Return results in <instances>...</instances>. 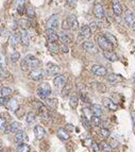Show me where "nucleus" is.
<instances>
[{
	"mask_svg": "<svg viewBox=\"0 0 135 152\" xmlns=\"http://www.w3.org/2000/svg\"><path fill=\"white\" fill-rule=\"evenodd\" d=\"M131 115H132V118H133V123H134V126H135V112H132Z\"/></svg>",
	"mask_w": 135,
	"mask_h": 152,
	"instance_id": "5fc2aeb1",
	"label": "nucleus"
},
{
	"mask_svg": "<svg viewBox=\"0 0 135 152\" xmlns=\"http://www.w3.org/2000/svg\"><path fill=\"white\" fill-rule=\"evenodd\" d=\"M26 15L29 19H34L35 16H36V13H35L34 9L31 5H28V7H26Z\"/></svg>",
	"mask_w": 135,
	"mask_h": 152,
	"instance_id": "c756f323",
	"label": "nucleus"
},
{
	"mask_svg": "<svg viewBox=\"0 0 135 152\" xmlns=\"http://www.w3.org/2000/svg\"><path fill=\"white\" fill-rule=\"evenodd\" d=\"M83 112H84V115H85V117H88V119L90 118V117H92V116H93V113H92V110H90V108H83Z\"/></svg>",
	"mask_w": 135,
	"mask_h": 152,
	"instance_id": "de8ad7c7",
	"label": "nucleus"
},
{
	"mask_svg": "<svg viewBox=\"0 0 135 152\" xmlns=\"http://www.w3.org/2000/svg\"><path fill=\"white\" fill-rule=\"evenodd\" d=\"M104 36L106 37V38H108L111 43H112L113 46H117V40L115 38V36H114L112 33H110V32H105Z\"/></svg>",
	"mask_w": 135,
	"mask_h": 152,
	"instance_id": "e433bc0d",
	"label": "nucleus"
},
{
	"mask_svg": "<svg viewBox=\"0 0 135 152\" xmlns=\"http://www.w3.org/2000/svg\"><path fill=\"white\" fill-rule=\"evenodd\" d=\"M79 33H80V36L82 37V38H90V35H92V30H90V26L84 25V26L80 27Z\"/></svg>",
	"mask_w": 135,
	"mask_h": 152,
	"instance_id": "6ab92c4d",
	"label": "nucleus"
},
{
	"mask_svg": "<svg viewBox=\"0 0 135 152\" xmlns=\"http://www.w3.org/2000/svg\"><path fill=\"white\" fill-rule=\"evenodd\" d=\"M100 148H101V150H103L104 152H111L112 151V147H111V145H109L106 141H101V144H100Z\"/></svg>",
	"mask_w": 135,
	"mask_h": 152,
	"instance_id": "ea45409f",
	"label": "nucleus"
},
{
	"mask_svg": "<svg viewBox=\"0 0 135 152\" xmlns=\"http://www.w3.org/2000/svg\"><path fill=\"white\" fill-rule=\"evenodd\" d=\"M124 21L129 27H133L135 25V15L131 10H126L124 13Z\"/></svg>",
	"mask_w": 135,
	"mask_h": 152,
	"instance_id": "9b49d317",
	"label": "nucleus"
},
{
	"mask_svg": "<svg viewBox=\"0 0 135 152\" xmlns=\"http://www.w3.org/2000/svg\"><path fill=\"white\" fill-rule=\"evenodd\" d=\"M17 152H30V146L27 143H20L17 146Z\"/></svg>",
	"mask_w": 135,
	"mask_h": 152,
	"instance_id": "473e14b6",
	"label": "nucleus"
},
{
	"mask_svg": "<svg viewBox=\"0 0 135 152\" xmlns=\"http://www.w3.org/2000/svg\"><path fill=\"white\" fill-rule=\"evenodd\" d=\"M133 82H134V85H135V76L133 77Z\"/></svg>",
	"mask_w": 135,
	"mask_h": 152,
	"instance_id": "4d7b16f0",
	"label": "nucleus"
},
{
	"mask_svg": "<svg viewBox=\"0 0 135 152\" xmlns=\"http://www.w3.org/2000/svg\"><path fill=\"white\" fill-rule=\"evenodd\" d=\"M45 70L49 76H55V74H60L61 68L59 65H56L54 63H47L45 67Z\"/></svg>",
	"mask_w": 135,
	"mask_h": 152,
	"instance_id": "0eeeda50",
	"label": "nucleus"
},
{
	"mask_svg": "<svg viewBox=\"0 0 135 152\" xmlns=\"http://www.w3.org/2000/svg\"><path fill=\"white\" fill-rule=\"evenodd\" d=\"M34 135H35V138L37 139V141H41L43 138L45 137L46 135V131L45 129L41 126V125H36V126L34 127Z\"/></svg>",
	"mask_w": 135,
	"mask_h": 152,
	"instance_id": "2eb2a0df",
	"label": "nucleus"
},
{
	"mask_svg": "<svg viewBox=\"0 0 135 152\" xmlns=\"http://www.w3.org/2000/svg\"><path fill=\"white\" fill-rule=\"evenodd\" d=\"M12 94V88L10 87H2L1 88V97H8Z\"/></svg>",
	"mask_w": 135,
	"mask_h": 152,
	"instance_id": "79ce46f5",
	"label": "nucleus"
},
{
	"mask_svg": "<svg viewBox=\"0 0 135 152\" xmlns=\"http://www.w3.org/2000/svg\"><path fill=\"white\" fill-rule=\"evenodd\" d=\"M36 94H37V96L41 99L46 100L51 95V86H50V84L47 83V82L46 83H41V85L37 87V89H36Z\"/></svg>",
	"mask_w": 135,
	"mask_h": 152,
	"instance_id": "f257e3e1",
	"label": "nucleus"
},
{
	"mask_svg": "<svg viewBox=\"0 0 135 152\" xmlns=\"http://www.w3.org/2000/svg\"><path fill=\"white\" fill-rule=\"evenodd\" d=\"M94 15L98 19L104 18V9L101 3H96L94 5Z\"/></svg>",
	"mask_w": 135,
	"mask_h": 152,
	"instance_id": "f3484780",
	"label": "nucleus"
},
{
	"mask_svg": "<svg viewBox=\"0 0 135 152\" xmlns=\"http://www.w3.org/2000/svg\"><path fill=\"white\" fill-rule=\"evenodd\" d=\"M59 41H61L62 44L68 45L72 42V38L69 36V34H67L66 31H61L60 33H59Z\"/></svg>",
	"mask_w": 135,
	"mask_h": 152,
	"instance_id": "aec40b11",
	"label": "nucleus"
},
{
	"mask_svg": "<svg viewBox=\"0 0 135 152\" xmlns=\"http://www.w3.org/2000/svg\"><path fill=\"white\" fill-rule=\"evenodd\" d=\"M45 103L51 108H57V99H55V98H47L45 100Z\"/></svg>",
	"mask_w": 135,
	"mask_h": 152,
	"instance_id": "2f4dec72",
	"label": "nucleus"
},
{
	"mask_svg": "<svg viewBox=\"0 0 135 152\" xmlns=\"http://www.w3.org/2000/svg\"><path fill=\"white\" fill-rule=\"evenodd\" d=\"M53 84L57 88H63L64 86L66 85V77L63 74H57L53 79Z\"/></svg>",
	"mask_w": 135,
	"mask_h": 152,
	"instance_id": "f8f14e48",
	"label": "nucleus"
},
{
	"mask_svg": "<svg viewBox=\"0 0 135 152\" xmlns=\"http://www.w3.org/2000/svg\"><path fill=\"white\" fill-rule=\"evenodd\" d=\"M9 102L8 97H0V106H7Z\"/></svg>",
	"mask_w": 135,
	"mask_h": 152,
	"instance_id": "a18cd8bd",
	"label": "nucleus"
},
{
	"mask_svg": "<svg viewBox=\"0 0 135 152\" xmlns=\"http://www.w3.org/2000/svg\"><path fill=\"white\" fill-rule=\"evenodd\" d=\"M47 48L51 53H57L60 51V47L56 45V43H53V42H48L47 43Z\"/></svg>",
	"mask_w": 135,
	"mask_h": 152,
	"instance_id": "bb28decb",
	"label": "nucleus"
},
{
	"mask_svg": "<svg viewBox=\"0 0 135 152\" xmlns=\"http://www.w3.org/2000/svg\"><path fill=\"white\" fill-rule=\"evenodd\" d=\"M44 77H45V71L43 69H38V68L31 70L29 74V78L33 81H41L44 79Z\"/></svg>",
	"mask_w": 135,
	"mask_h": 152,
	"instance_id": "423d86ee",
	"label": "nucleus"
},
{
	"mask_svg": "<svg viewBox=\"0 0 135 152\" xmlns=\"http://www.w3.org/2000/svg\"><path fill=\"white\" fill-rule=\"evenodd\" d=\"M83 49L86 52H90V53H97L98 52V48L96 47V45L93 43V42L86 41L84 42L82 45Z\"/></svg>",
	"mask_w": 135,
	"mask_h": 152,
	"instance_id": "dca6fc26",
	"label": "nucleus"
},
{
	"mask_svg": "<svg viewBox=\"0 0 135 152\" xmlns=\"http://www.w3.org/2000/svg\"><path fill=\"white\" fill-rule=\"evenodd\" d=\"M65 128H66V130H67V131H72V130H74V126H72V125H69V123H67Z\"/></svg>",
	"mask_w": 135,
	"mask_h": 152,
	"instance_id": "864d4df0",
	"label": "nucleus"
},
{
	"mask_svg": "<svg viewBox=\"0 0 135 152\" xmlns=\"http://www.w3.org/2000/svg\"><path fill=\"white\" fill-rule=\"evenodd\" d=\"M9 78V74L7 72L5 68L4 67H0V79L2 80H5V79Z\"/></svg>",
	"mask_w": 135,
	"mask_h": 152,
	"instance_id": "37998d69",
	"label": "nucleus"
},
{
	"mask_svg": "<svg viewBox=\"0 0 135 152\" xmlns=\"http://www.w3.org/2000/svg\"><path fill=\"white\" fill-rule=\"evenodd\" d=\"M19 35H20V42L23 46H29L30 45V36H29L28 30L25 29V28H21L19 31Z\"/></svg>",
	"mask_w": 135,
	"mask_h": 152,
	"instance_id": "9d476101",
	"label": "nucleus"
},
{
	"mask_svg": "<svg viewBox=\"0 0 135 152\" xmlns=\"http://www.w3.org/2000/svg\"><path fill=\"white\" fill-rule=\"evenodd\" d=\"M100 133H101V135L103 136V137H109L110 136V131L106 129V128H101L100 129Z\"/></svg>",
	"mask_w": 135,
	"mask_h": 152,
	"instance_id": "c03bdc74",
	"label": "nucleus"
},
{
	"mask_svg": "<svg viewBox=\"0 0 135 152\" xmlns=\"http://www.w3.org/2000/svg\"><path fill=\"white\" fill-rule=\"evenodd\" d=\"M92 148H93V150H94L95 152H100V150H101V148H100V145H98V144H96V143H92Z\"/></svg>",
	"mask_w": 135,
	"mask_h": 152,
	"instance_id": "8fccbe9b",
	"label": "nucleus"
},
{
	"mask_svg": "<svg viewBox=\"0 0 135 152\" xmlns=\"http://www.w3.org/2000/svg\"><path fill=\"white\" fill-rule=\"evenodd\" d=\"M27 139H28V136H27V134L25 133L23 131H20L18 133H16L15 136H14V141H15V143H17V144L26 143Z\"/></svg>",
	"mask_w": 135,
	"mask_h": 152,
	"instance_id": "5701e85b",
	"label": "nucleus"
},
{
	"mask_svg": "<svg viewBox=\"0 0 135 152\" xmlns=\"http://www.w3.org/2000/svg\"><path fill=\"white\" fill-rule=\"evenodd\" d=\"M2 147V141H1V138H0V149Z\"/></svg>",
	"mask_w": 135,
	"mask_h": 152,
	"instance_id": "6e6d98bb",
	"label": "nucleus"
},
{
	"mask_svg": "<svg viewBox=\"0 0 135 152\" xmlns=\"http://www.w3.org/2000/svg\"><path fill=\"white\" fill-rule=\"evenodd\" d=\"M0 152H5V151H4V150H1V149H0Z\"/></svg>",
	"mask_w": 135,
	"mask_h": 152,
	"instance_id": "052dcab7",
	"label": "nucleus"
},
{
	"mask_svg": "<svg viewBox=\"0 0 135 152\" xmlns=\"http://www.w3.org/2000/svg\"><path fill=\"white\" fill-rule=\"evenodd\" d=\"M90 125L94 127H100L102 123V120L100 119V117H98V116H95L93 115L92 117L90 118Z\"/></svg>",
	"mask_w": 135,
	"mask_h": 152,
	"instance_id": "7c9ffc66",
	"label": "nucleus"
},
{
	"mask_svg": "<svg viewBox=\"0 0 135 152\" xmlns=\"http://www.w3.org/2000/svg\"><path fill=\"white\" fill-rule=\"evenodd\" d=\"M60 27V18H59V15H51L47 21H46V28L47 29H52V30H56Z\"/></svg>",
	"mask_w": 135,
	"mask_h": 152,
	"instance_id": "20e7f679",
	"label": "nucleus"
},
{
	"mask_svg": "<svg viewBox=\"0 0 135 152\" xmlns=\"http://www.w3.org/2000/svg\"><path fill=\"white\" fill-rule=\"evenodd\" d=\"M78 103H79V99H78V97L77 96L70 97V99H69V105H70V108H76L77 106H78Z\"/></svg>",
	"mask_w": 135,
	"mask_h": 152,
	"instance_id": "c9c22d12",
	"label": "nucleus"
},
{
	"mask_svg": "<svg viewBox=\"0 0 135 152\" xmlns=\"http://www.w3.org/2000/svg\"><path fill=\"white\" fill-rule=\"evenodd\" d=\"M103 56H104L105 59L111 61V62H116L118 60L117 56L113 51H103Z\"/></svg>",
	"mask_w": 135,
	"mask_h": 152,
	"instance_id": "c85d7f7f",
	"label": "nucleus"
},
{
	"mask_svg": "<svg viewBox=\"0 0 135 152\" xmlns=\"http://www.w3.org/2000/svg\"><path fill=\"white\" fill-rule=\"evenodd\" d=\"M8 128V123H7V119L3 116L0 115V131H5Z\"/></svg>",
	"mask_w": 135,
	"mask_h": 152,
	"instance_id": "58836bf2",
	"label": "nucleus"
},
{
	"mask_svg": "<svg viewBox=\"0 0 135 152\" xmlns=\"http://www.w3.org/2000/svg\"><path fill=\"white\" fill-rule=\"evenodd\" d=\"M0 65L2 67H4L5 66V61H4V56H3V54L0 52Z\"/></svg>",
	"mask_w": 135,
	"mask_h": 152,
	"instance_id": "3c124183",
	"label": "nucleus"
},
{
	"mask_svg": "<svg viewBox=\"0 0 135 152\" xmlns=\"http://www.w3.org/2000/svg\"><path fill=\"white\" fill-rule=\"evenodd\" d=\"M37 114H38V116L41 117V120H47V119L50 118L49 112L47 111V108H45V105H44V104H41V103H38Z\"/></svg>",
	"mask_w": 135,
	"mask_h": 152,
	"instance_id": "ddd939ff",
	"label": "nucleus"
},
{
	"mask_svg": "<svg viewBox=\"0 0 135 152\" xmlns=\"http://www.w3.org/2000/svg\"><path fill=\"white\" fill-rule=\"evenodd\" d=\"M81 121H82V125L84 126V128H85L86 130H90V119L86 118L85 116H82V119H81Z\"/></svg>",
	"mask_w": 135,
	"mask_h": 152,
	"instance_id": "a19ab883",
	"label": "nucleus"
},
{
	"mask_svg": "<svg viewBox=\"0 0 135 152\" xmlns=\"http://www.w3.org/2000/svg\"><path fill=\"white\" fill-rule=\"evenodd\" d=\"M108 80H109L110 83H113V84H117V83H120V82L124 81V78L120 76V74H111L108 76Z\"/></svg>",
	"mask_w": 135,
	"mask_h": 152,
	"instance_id": "4be33fe9",
	"label": "nucleus"
},
{
	"mask_svg": "<svg viewBox=\"0 0 135 152\" xmlns=\"http://www.w3.org/2000/svg\"><path fill=\"white\" fill-rule=\"evenodd\" d=\"M66 21H67L68 27H69V29L70 30H72V31L79 30V21H78V19H77V17H76L75 15L68 16L67 19H66Z\"/></svg>",
	"mask_w": 135,
	"mask_h": 152,
	"instance_id": "1a4fd4ad",
	"label": "nucleus"
},
{
	"mask_svg": "<svg viewBox=\"0 0 135 152\" xmlns=\"http://www.w3.org/2000/svg\"><path fill=\"white\" fill-rule=\"evenodd\" d=\"M19 41H20V35H18V34H12L11 36L9 37V43L12 47H15L19 43Z\"/></svg>",
	"mask_w": 135,
	"mask_h": 152,
	"instance_id": "cd10ccee",
	"label": "nucleus"
},
{
	"mask_svg": "<svg viewBox=\"0 0 135 152\" xmlns=\"http://www.w3.org/2000/svg\"><path fill=\"white\" fill-rule=\"evenodd\" d=\"M97 42L99 47L103 50V51H112L113 50V44L104 36V35H98Z\"/></svg>",
	"mask_w": 135,
	"mask_h": 152,
	"instance_id": "f03ea898",
	"label": "nucleus"
},
{
	"mask_svg": "<svg viewBox=\"0 0 135 152\" xmlns=\"http://www.w3.org/2000/svg\"><path fill=\"white\" fill-rule=\"evenodd\" d=\"M90 110H92L93 115H95V116L101 117V116L103 115V108H102V106L100 104H92Z\"/></svg>",
	"mask_w": 135,
	"mask_h": 152,
	"instance_id": "412c9836",
	"label": "nucleus"
},
{
	"mask_svg": "<svg viewBox=\"0 0 135 152\" xmlns=\"http://www.w3.org/2000/svg\"><path fill=\"white\" fill-rule=\"evenodd\" d=\"M18 102H17V100H16L15 98H13V99H10L8 102V104H7V106H8L9 111L11 112H15L17 108H18Z\"/></svg>",
	"mask_w": 135,
	"mask_h": 152,
	"instance_id": "a878e982",
	"label": "nucleus"
},
{
	"mask_svg": "<svg viewBox=\"0 0 135 152\" xmlns=\"http://www.w3.org/2000/svg\"><path fill=\"white\" fill-rule=\"evenodd\" d=\"M57 136H59L62 141H67V139H69V134L64 130V129H59V130H57Z\"/></svg>",
	"mask_w": 135,
	"mask_h": 152,
	"instance_id": "f704fd0d",
	"label": "nucleus"
},
{
	"mask_svg": "<svg viewBox=\"0 0 135 152\" xmlns=\"http://www.w3.org/2000/svg\"><path fill=\"white\" fill-rule=\"evenodd\" d=\"M20 131H23V125L18 121H14V123H12L10 126H8V128L5 129V133L7 134H16L20 132Z\"/></svg>",
	"mask_w": 135,
	"mask_h": 152,
	"instance_id": "39448f33",
	"label": "nucleus"
},
{
	"mask_svg": "<svg viewBox=\"0 0 135 152\" xmlns=\"http://www.w3.org/2000/svg\"><path fill=\"white\" fill-rule=\"evenodd\" d=\"M134 1H135V0H134Z\"/></svg>",
	"mask_w": 135,
	"mask_h": 152,
	"instance_id": "e2e57ef3",
	"label": "nucleus"
},
{
	"mask_svg": "<svg viewBox=\"0 0 135 152\" xmlns=\"http://www.w3.org/2000/svg\"><path fill=\"white\" fill-rule=\"evenodd\" d=\"M35 119H36V114L34 113V112H29L28 114H27V117H26V121L28 125H31V123H33L35 121Z\"/></svg>",
	"mask_w": 135,
	"mask_h": 152,
	"instance_id": "72a5a7b5",
	"label": "nucleus"
},
{
	"mask_svg": "<svg viewBox=\"0 0 135 152\" xmlns=\"http://www.w3.org/2000/svg\"><path fill=\"white\" fill-rule=\"evenodd\" d=\"M46 37L48 42H55L59 41V34L56 33V30H52V29H46Z\"/></svg>",
	"mask_w": 135,
	"mask_h": 152,
	"instance_id": "a211bd4d",
	"label": "nucleus"
},
{
	"mask_svg": "<svg viewBox=\"0 0 135 152\" xmlns=\"http://www.w3.org/2000/svg\"><path fill=\"white\" fill-rule=\"evenodd\" d=\"M10 59L13 63H17L19 60H20V54H19V52L17 51H14L11 53V56H10Z\"/></svg>",
	"mask_w": 135,
	"mask_h": 152,
	"instance_id": "4c0bfd02",
	"label": "nucleus"
},
{
	"mask_svg": "<svg viewBox=\"0 0 135 152\" xmlns=\"http://www.w3.org/2000/svg\"><path fill=\"white\" fill-rule=\"evenodd\" d=\"M1 88H2V87L0 86V97H1Z\"/></svg>",
	"mask_w": 135,
	"mask_h": 152,
	"instance_id": "13d9d810",
	"label": "nucleus"
},
{
	"mask_svg": "<svg viewBox=\"0 0 135 152\" xmlns=\"http://www.w3.org/2000/svg\"><path fill=\"white\" fill-rule=\"evenodd\" d=\"M133 30H134V32H135V25L133 26Z\"/></svg>",
	"mask_w": 135,
	"mask_h": 152,
	"instance_id": "bf43d9fd",
	"label": "nucleus"
},
{
	"mask_svg": "<svg viewBox=\"0 0 135 152\" xmlns=\"http://www.w3.org/2000/svg\"><path fill=\"white\" fill-rule=\"evenodd\" d=\"M23 61L26 62V64L28 65L29 67V69L31 70H33V69H37L39 65H41V62H39V60L36 58V56H32V54H28V56H25V59Z\"/></svg>",
	"mask_w": 135,
	"mask_h": 152,
	"instance_id": "7ed1b4c3",
	"label": "nucleus"
},
{
	"mask_svg": "<svg viewBox=\"0 0 135 152\" xmlns=\"http://www.w3.org/2000/svg\"><path fill=\"white\" fill-rule=\"evenodd\" d=\"M86 1H90V0H86Z\"/></svg>",
	"mask_w": 135,
	"mask_h": 152,
	"instance_id": "680f3d73",
	"label": "nucleus"
},
{
	"mask_svg": "<svg viewBox=\"0 0 135 152\" xmlns=\"http://www.w3.org/2000/svg\"><path fill=\"white\" fill-rule=\"evenodd\" d=\"M16 9L19 15H23L26 12V0H16Z\"/></svg>",
	"mask_w": 135,
	"mask_h": 152,
	"instance_id": "b1692460",
	"label": "nucleus"
},
{
	"mask_svg": "<svg viewBox=\"0 0 135 152\" xmlns=\"http://www.w3.org/2000/svg\"><path fill=\"white\" fill-rule=\"evenodd\" d=\"M60 51H62L63 53H68V52H69V47H68V45L61 44V46H60Z\"/></svg>",
	"mask_w": 135,
	"mask_h": 152,
	"instance_id": "49530a36",
	"label": "nucleus"
},
{
	"mask_svg": "<svg viewBox=\"0 0 135 152\" xmlns=\"http://www.w3.org/2000/svg\"><path fill=\"white\" fill-rule=\"evenodd\" d=\"M67 3L70 7H75L76 4H77V0H67Z\"/></svg>",
	"mask_w": 135,
	"mask_h": 152,
	"instance_id": "603ef678",
	"label": "nucleus"
},
{
	"mask_svg": "<svg viewBox=\"0 0 135 152\" xmlns=\"http://www.w3.org/2000/svg\"><path fill=\"white\" fill-rule=\"evenodd\" d=\"M113 12L117 16H120V15L122 14V7H121V4L117 0L113 1Z\"/></svg>",
	"mask_w": 135,
	"mask_h": 152,
	"instance_id": "393cba45",
	"label": "nucleus"
},
{
	"mask_svg": "<svg viewBox=\"0 0 135 152\" xmlns=\"http://www.w3.org/2000/svg\"><path fill=\"white\" fill-rule=\"evenodd\" d=\"M92 72L97 76V77H105L108 74V71H106V68L102 65H93L92 67Z\"/></svg>",
	"mask_w": 135,
	"mask_h": 152,
	"instance_id": "6e6552de",
	"label": "nucleus"
},
{
	"mask_svg": "<svg viewBox=\"0 0 135 152\" xmlns=\"http://www.w3.org/2000/svg\"><path fill=\"white\" fill-rule=\"evenodd\" d=\"M102 103H103V105H104V106L108 108V110H110V111H117V108H118L117 104L115 103V102H114L112 99L108 98V97L102 98Z\"/></svg>",
	"mask_w": 135,
	"mask_h": 152,
	"instance_id": "4468645a",
	"label": "nucleus"
},
{
	"mask_svg": "<svg viewBox=\"0 0 135 152\" xmlns=\"http://www.w3.org/2000/svg\"><path fill=\"white\" fill-rule=\"evenodd\" d=\"M90 28L92 31H96V30L99 28V23L96 21H93V22H90Z\"/></svg>",
	"mask_w": 135,
	"mask_h": 152,
	"instance_id": "09e8293b",
	"label": "nucleus"
}]
</instances>
